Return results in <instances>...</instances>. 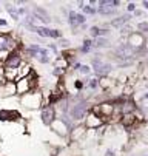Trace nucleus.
Here are the masks:
<instances>
[{
	"label": "nucleus",
	"instance_id": "nucleus-1",
	"mask_svg": "<svg viewBox=\"0 0 148 156\" xmlns=\"http://www.w3.org/2000/svg\"><path fill=\"white\" fill-rule=\"evenodd\" d=\"M93 70H94L97 74H108V73L111 71V65L102 62L100 57H94V59H93Z\"/></svg>",
	"mask_w": 148,
	"mask_h": 156
},
{
	"label": "nucleus",
	"instance_id": "nucleus-2",
	"mask_svg": "<svg viewBox=\"0 0 148 156\" xmlns=\"http://www.w3.org/2000/svg\"><path fill=\"white\" fill-rule=\"evenodd\" d=\"M31 30L36 31L42 37H53V39L60 37V31H57V30H50V28H45V27H31Z\"/></svg>",
	"mask_w": 148,
	"mask_h": 156
},
{
	"label": "nucleus",
	"instance_id": "nucleus-3",
	"mask_svg": "<svg viewBox=\"0 0 148 156\" xmlns=\"http://www.w3.org/2000/svg\"><path fill=\"white\" fill-rule=\"evenodd\" d=\"M87 108H88V104H87L85 101L76 104V105L73 107V110H71V116H73V119H80V118H83V116H85Z\"/></svg>",
	"mask_w": 148,
	"mask_h": 156
},
{
	"label": "nucleus",
	"instance_id": "nucleus-4",
	"mask_svg": "<svg viewBox=\"0 0 148 156\" xmlns=\"http://www.w3.org/2000/svg\"><path fill=\"white\" fill-rule=\"evenodd\" d=\"M15 47V42L8 36H0V51H9Z\"/></svg>",
	"mask_w": 148,
	"mask_h": 156
},
{
	"label": "nucleus",
	"instance_id": "nucleus-5",
	"mask_svg": "<svg viewBox=\"0 0 148 156\" xmlns=\"http://www.w3.org/2000/svg\"><path fill=\"white\" fill-rule=\"evenodd\" d=\"M70 23L73 25V27H77V25H82V23H85V16H82V14H79V12H74V11H71L70 12Z\"/></svg>",
	"mask_w": 148,
	"mask_h": 156
},
{
	"label": "nucleus",
	"instance_id": "nucleus-6",
	"mask_svg": "<svg viewBox=\"0 0 148 156\" xmlns=\"http://www.w3.org/2000/svg\"><path fill=\"white\" fill-rule=\"evenodd\" d=\"M19 63H20V56H19L17 53H12V54H9L8 59H6L5 68H8V70H11V68H17Z\"/></svg>",
	"mask_w": 148,
	"mask_h": 156
},
{
	"label": "nucleus",
	"instance_id": "nucleus-7",
	"mask_svg": "<svg viewBox=\"0 0 148 156\" xmlns=\"http://www.w3.org/2000/svg\"><path fill=\"white\" fill-rule=\"evenodd\" d=\"M54 119V110L51 107H45L43 111H42V121H43V124H51Z\"/></svg>",
	"mask_w": 148,
	"mask_h": 156
},
{
	"label": "nucleus",
	"instance_id": "nucleus-8",
	"mask_svg": "<svg viewBox=\"0 0 148 156\" xmlns=\"http://www.w3.org/2000/svg\"><path fill=\"white\" fill-rule=\"evenodd\" d=\"M116 54H117V57H120V59L130 57V54H131V47H130V45H120V47L116 50Z\"/></svg>",
	"mask_w": 148,
	"mask_h": 156
},
{
	"label": "nucleus",
	"instance_id": "nucleus-9",
	"mask_svg": "<svg viewBox=\"0 0 148 156\" xmlns=\"http://www.w3.org/2000/svg\"><path fill=\"white\" fill-rule=\"evenodd\" d=\"M29 79H20L17 82V87H15V91L17 93H26L29 90Z\"/></svg>",
	"mask_w": 148,
	"mask_h": 156
},
{
	"label": "nucleus",
	"instance_id": "nucleus-10",
	"mask_svg": "<svg viewBox=\"0 0 148 156\" xmlns=\"http://www.w3.org/2000/svg\"><path fill=\"white\" fill-rule=\"evenodd\" d=\"M0 94H3V96H9V94H14L15 93V85L12 82H6L2 88H0Z\"/></svg>",
	"mask_w": 148,
	"mask_h": 156
},
{
	"label": "nucleus",
	"instance_id": "nucleus-11",
	"mask_svg": "<svg viewBox=\"0 0 148 156\" xmlns=\"http://www.w3.org/2000/svg\"><path fill=\"white\" fill-rule=\"evenodd\" d=\"M34 12H36V16H37V19H39V20L45 22V23L51 22V19H50V16H48V12H46L45 9H42V8H36V9H34Z\"/></svg>",
	"mask_w": 148,
	"mask_h": 156
},
{
	"label": "nucleus",
	"instance_id": "nucleus-12",
	"mask_svg": "<svg viewBox=\"0 0 148 156\" xmlns=\"http://www.w3.org/2000/svg\"><path fill=\"white\" fill-rule=\"evenodd\" d=\"M15 118H19L15 111H6V110L0 111V119H15Z\"/></svg>",
	"mask_w": 148,
	"mask_h": 156
},
{
	"label": "nucleus",
	"instance_id": "nucleus-13",
	"mask_svg": "<svg viewBox=\"0 0 148 156\" xmlns=\"http://www.w3.org/2000/svg\"><path fill=\"white\" fill-rule=\"evenodd\" d=\"M128 19H131L130 16H120L119 19H116V20H113V27H116V28H119V27H122L123 23H126L128 22Z\"/></svg>",
	"mask_w": 148,
	"mask_h": 156
},
{
	"label": "nucleus",
	"instance_id": "nucleus-14",
	"mask_svg": "<svg viewBox=\"0 0 148 156\" xmlns=\"http://www.w3.org/2000/svg\"><path fill=\"white\" fill-rule=\"evenodd\" d=\"M90 31H91V34H93L94 37H99V36H105V34L108 33L107 30H100V28H97V27H93V28H91Z\"/></svg>",
	"mask_w": 148,
	"mask_h": 156
},
{
	"label": "nucleus",
	"instance_id": "nucleus-15",
	"mask_svg": "<svg viewBox=\"0 0 148 156\" xmlns=\"http://www.w3.org/2000/svg\"><path fill=\"white\" fill-rule=\"evenodd\" d=\"M97 116H94V115H91L90 116V119H88V127H97V125H100V119H96Z\"/></svg>",
	"mask_w": 148,
	"mask_h": 156
},
{
	"label": "nucleus",
	"instance_id": "nucleus-16",
	"mask_svg": "<svg viewBox=\"0 0 148 156\" xmlns=\"http://www.w3.org/2000/svg\"><path fill=\"white\" fill-rule=\"evenodd\" d=\"M107 45H108V40H107V39H103V37H99V39L96 40V47H99V48L107 47Z\"/></svg>",
	"mask_w": 148,
	"mask_h": 156
},
{
	"label": "nucleus",
	"instance_id": "nucleus-17",
	"mask_svg": "<svg viewBox=\"0 0 148 156\" xmlns=\"http://www.w3.org/2000/svg\"><path fill=\"white\" fill-rule=\"evenodd\" d=\"M93 45V42L91 40H85V42H83V47H82V53H88V50H90V47Z\"/></svg>",
	"mask_w": 148,
	"mask_h": 156
},
{
	"label": "nucleus",
	"instance_id": "nucleus-18",
	"mask_svg": "<svg viewBox=\"0 0 148 156\" xmlns=\"http://www.w3.org/2000/svg\"><path fill=\"white\" fill-rule=\"evenodd\" d=\"M6 9L9 11V14H11V16H12L14 19H19V11H15V9H14V8L11 6V5H8V6H6Z\"/></svg>",
	"mask_w": 148,
	"mask_h": 156
},
{
	"label": "nucleus",
	"instance_id": "nucleus-19",
	"mask_svg": "<svg viewBox=\"0 0 148 156\" xmlns=\"http://www.w3.org/2000/svg\"><path fill=\"white\" fill-rule=\"evenodd\" d=\"M77 70L80 71V73H83V74H88L90 73V68L87 65H77Z\"/></svg>",
	"mask_w": 148,
	"mask_h": 156
},
{
	"label": "nucleus",
	"instance_id": "nucleus-20",
	"mask_svg": "<svg viewBox=\"0 0 148 156\" xmlns=\"http://www.w3.org/2000/svg\"><path fill=\"white\" fill-rule=\"evenodd\" d=\"M83 11H85L87 14H94V12H96V9L91 8V6H83Z\"/></svg>",
	"mask_w": 148,
	"mask_h": 156
},
{
	"label": "nucleus",
	"instance_id": "nucleus-21",
	"mask_svg": "<svg viewBox=\"0 0 148 156\" xmlns=\"http://www.w3.org/2000/svg\"><path fill=\"white\" fill-rule=\"evenodd\" d=\"M139 30H140V31H148V23H146V22H142V23H139Z\"/></svg>",
	"mask_w": 148,
	"mask_h": 156
},
{
	"label": "nucleus",
	"instance_id": "nucleus-22",
	"mask_svg": "<svg viewBox=\"0 0 148 156\" xmlns=\"http://www.w3.org/2000/svg\"><path fill=\"white\" fill-rule=\"evenodd\" d=\"M90 87H91V88H96V87H97V80H96V79L90 80Z\"/></svg>",
	"mask_w": 148,
	"mask_h": 156
},
{
	"label": "nucleus",
	"instance_id": "nucleus-23",
	"mask_svg": "<svg viewBox=\"0 0 148 156\" xmlns=\"http://www.w3.org/2000/svg\"><path fill=\"white\" fill-rule=\"evenodd\" d=\"M134 8H136L134 3H128V11H134Z\"/></svg>",
	"mask_w": 148,
	"mask_h": 156
},
{
	"label": "nucleus",
	"instance_id": "nucleus-24",
	"mask_svg": "<svg viewBox=\"0 0 148 156\" xmlns=\"http://www.w3.org/2000/svg\"><path fill=\"white\" fill-rule=\"evenodd\" d=\"M63 70H54V74H62Z\"/></svg>",
	"mask_w": 148,
	"mask_h": 156
},
{
	"label": "nucleus",
	"instance_id": "nucleus-25",
	"mask_svg": "<svg viewBox=\"0 0 148 156\" xmlns=\"http://www.w3.org/2000/svg\"><path fill=\"white\" fill-rule=\"evenodd\" d=\"M107 156H114V153H113L111 150H108V151H107Z\"/></svg>",
	"mask_w": 148,
	"mask_h": 156
},
{
	"label": "nucleus",
	"instance_id": "nucleus-26",
	"mask_svg": "<svg viewBox=\"0 0 148 156\" xmlns=\"http://www.w3.org/2000/svg\"><path fill=\"white\" fill-rule=\"evenodd\" d=\"M76 87L77 88H82V82H76Z\"/></svg>",
	"mask_w": 148,
	"mask_h": 156
},
{
	"label": "nucleus",
	"instance_id": "nucleus-27",
	"mask_svg": "<svg viewBox=\"0 0 148 156\" xmlns=\"http://www.w3.org/2000/svg\"><path fill=\"white\" fill-rule=\"evenodd\" d=\"M143 6H145V8L148 9V2H143Z\"/></svg>",
	"mask_w": 148,
	"mask_h": 156
},
{
	"label": "nucleus",
	"instance_id": "nucleus-28",
	"mask_svg": "<svg viewBox=\"0 0 148 156\" xmlns=\"http://www.w3.org/2000/svg\"><path fill=\"white\" fill-rule=\"evenodd\" d=\"M143 99H148V94H145V96H143Z\"/></svg>",
	"mask_w": 148,
	"mask_h": 156
},
{
	"label": "nucleus",
	"instance_id": "nucleus-29",
	"mask_svg": "<svg viewBox=\"0 0 148 156\" xmlns=\"http://www.w3.org/2000/svg\"><path fill=\"white\" fill-rule=\"evenodd\" d=\"M145 156H148V154H145Z\"/></svg>",
	"mask_w": 148,
	"mask_h": 156
}]
</instances>
